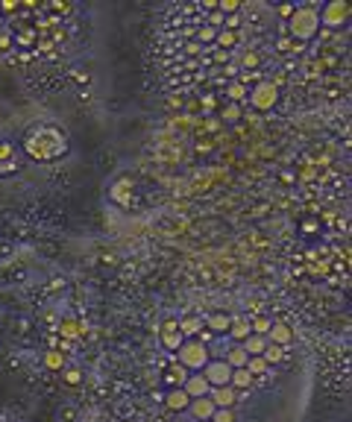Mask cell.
Returning <instances> with one entry per match:
<instances>
[{"label":"cell","mask_w":352,"mask_h":422,"mask_svg":"<svg viewBox=\"0 0 352 422\" xmlns=\"http://www.w3.org/2000/svg\"><path fill=\"white\" fill-rule=\"evenodd\" d=\"M279 100V88L273 85L270 80H261L258 85H253V91H249V103L256 106L258 112H270L273 106Z\"/></svg>","instance_id":"obj_4"},{"label":"cell","mask_w":352,"mask_h":422,"mask_svg":"<svg viewBox=\"0 0 352 422\" xmlns=\"http://www.w3.org/2000/svg\"><path fill=\"white\" fill-rule=\"evenodd\" d=\"M288 35H291V41H299V44H305V41H311L317 35V30H320V6H314V3H308V6H296L293 9V15L288 18Z\"/></svg>","instance_id":"obj_2"},{"label":"cell","mask_w":352,"mask_h":422,"mask_svg":"<svg viewBox=\"0 0 352 422\" xmlns=\"http://www.w3.org/2000/svg\"><path fill=\"white\" fill-rule=\"evenodd\" d=\"M199 106H203L206 112H214V109H217V97H214V94H203V97H199Z\"/></svg>","instance_id":"obj_33"},{"label":"cell","mask_w":352,"mask_h":422,"mask_svg":"<svg viewBox=\"0 0 352 422\" xmlns=\"http://www.w3.org/2000/svg\"><path fill=\"white\" fill-rule=\"evenodd\" d=\"M223 361L229 363V370H244V366H246V361H249V355L244 352V346H241V343H235L232 349H226Z\"/></svg>","instance_id":"obj_14"},{"label":"cell","mask_w":352,"mask_h":422,"mask_svg":"<svg viewBox=\"0 0 352 422\" xmlns=\"http://www.w3.org/2000/svg\"><path fill=\"white\" fill-rule=\"evenodd\" d=\"M241 346H244V352L249 355V358H258V355L264 352V346H267V337H261V334H249Z\"/></svg>","instance_id":"obj_18"},{"label":"cell","mask_w":352,"mask_h":422,"mask_svg":"<svg viewBox=\"0 0 352 422\" xmlns=\"http://www.w3.org/2000/svg\"><path fill=\"white\" fill-rule=\"evenodd\" d=\"M258 65H261L258 53H246V56H244V70H246V68H249V70H256Z\"/></svg>","instance_id":"obj_36"},{"label":"cell","mask_w":352,"mask_h":422,"mask_svg":"<svg viewBox=\"0 0 352 422\" xmlns=\"http://www.w3.org/2000/svg\"><path fill=\"white\" fill-rule=\"evenodd\" d=\"M44 366H47V370H53V373H59V370L65 366V355H62V352H56V349L44 352Z\"/></svg>","instance_id":"obj_24"},{"label":"cell","mask_w":352,"mask_h":422,"mask_svg":"<svg viewBox=\"0 0 352 422\" xmlns=\"http://www.w3.org/2000/svg\"><path fill=\"white\" fill-rule=\"evenodd\" d=\"M18 9H21L18 0H3V3H0V12H3V15H15Z\"/></svg>","instance_id":"obj_35"},{"label":"cell","mask_w":352,"mask_h":422,"mask_svg":"<svg viewBox=\"0 0 352 422\" xmlns=\"http://www.w3.org/2000/svg\"><path fill=\"white\" fill-rule=\"evenodd\" d=\"M59 334H62L65 340H73V337L82 334V326L77 323V320H62V323H59Z\"/></svg>","instance_id":"obj_22"},{"label":"cell","mask_w":352,"mask_h":422,"mask_svg":"<svg viewBox=\"0 0 352 422\" xmlns=\"http://www.w3.org/2000/svg\"><path fill=\"white\" fill-rule=\"evenodd\" d=\"M209 399H211L214 408H232L235 402H238V393H235L232 387H211Z\"/></svg>","instance_id":"obj_10"},{"label":"cell","mask_w":352,"mask_h":422,"mask_svg":"<svg viewBox=\"0 0 352 422\" xmlns=\"http://www.w3.org/2000/svg\"><path fill=\"white\" fill-rule=\"evenodd\" d=\"M229 326H232V316L229 314H211L203 320V328H209L211 334H226Z\"/></svg>","instance_id":"obj_13"},{"label":"cell","mask_w":352,"mask_h":422,"mask_svg":"<svg viewBox=\"0 0 352 422\" xmlns=\"http://www.w3.org/2000/svg\"><path fill=\"white\" fill-rule=\"evenodd\" d=\"M293 9H296L293 3H282V6H279V9H276V12H279V15H282V18H285V21H288V18H291V15H293Z\"/></svg>","instance_id":"obj_37"},{"label":"cell","mask_w":352,"mask_h":422,"mask_svg":"<svg viewBox=\"0 0 352 422\" xmlns=\"http://www.w3.org/2000/svg\"><path fill=\"white\" fill-rule=\"evenodd\" d=\"M346 18H349V6L343 0H332L320 6V27H340Z\"/></svg>","instance_id":"obj_6"},{"label":"cell","mask_w":352,"mask_h":422,"mask_svg":"<svg viewBox=\"0 0 352 422\" xmlns=\"http://www.w3.org/2000/svg\"><path fill=\"white\" fill-rule=\"evenodd\" d=\"M293 340V331L288 326H282V323H276V326H270L267 331V343H273V346H288Z\"/></svg>","instance_id":"obj_15"},{"label":"cell","mask_w":352,"mask_h":422,"mask_svg":"<svg viewBox=\"0 0 352 422\" xmlns=\"http://www.w3.org/2000/svg\"><path fill=\"white\" fill-rule=\"evenodd\" d=\"M217 12H220L223 18L238 15V12H241V3H238V0H220V3H217Z\"/></svg>","instance_id":"obj_29"},{"label":"cell","mask_w":352,"mask_h":422,"mask_svg":"<svg viewBox=\"0 0 352 422\" xmlns=\"http://www.w3.org/2000/svg\"><path fill=\"white\" fill-rule=\"evenodd\" d=\"M159 337H162V346L164 349L176 352L182 343H185V337H182V331H179V323L176 320H167L162 328H159Z\"/></svg>","instance_id":"obj_8"},{"label":"cell","mask_w":352,"mask_h":422,"mask_svg":"<svg viewBox=\"0 0 352 422\" xmlns=\"http://www.w3.org/2000/svg\"><path fill=\"white\" fill-rule=\"evenodd\" d=\"M238 41H241V35L235 33V30H217V38H214V44L226 47V50H229V47H235Z\"/></svg>","instance_id":"obj_23"},{"label":"cell","mask_w":352,"mask_h":422,"mask_svg":"<svg viewBox=\"0 0 352 422\" xmlns=\"http://www.w3.org/2000/svg\"><path fill=\"white\" fill-rule=\"evenodd\" d=\"M209 422H235L232 408H217L214 413H211V419H209Z\"/></svg>","instance_id":"obj_31"},{"label":"cell","mask_w":352,"mask_h":422,"mask_svg":"<svg viewBox=\"0 0 352 422\" xmlns=\"http://www.w3.org/2000/svg\"><path fill=\"white\" fill-rule=\"evenodd\" d=\"M12 44H15L12 41V30H0V53H6Z\"/></svg>","instance_id":"obj_34"},{"label":"cell","mask_w":352,"mask_h":422,"mask_svg":"<svg viewBox=\"0 0 352 422\" xmlns=\"http://www.w3.org/2000/svg\"><path fill=\"white\" fill-rule=\"evenodd\" d=\"M182 390L188 393V399H203V396H209V381H206V375L203 373H194V375H188L185 378V384H182Z\"/></svg>","instance_id":"obj_9"},{"label":"cell","mask_w":352,"mask_h":422,"mask_svg":"<svg viewBox=\"0 0 352 422\" xmlns=\"http://www.w3.org/2000/svg\"><path fill=\"white\" fill-rule=\"evenodd\" d=\"M246 85L244 82H232V85H229V88H226V97H229V103H241V100H244L246 97Z\"/></svg>","instance_id":"obj_27"},{"label":"cell","mask_w":352,"mask_h":422,"mask_svg":"<svg viewBox=\"0 0 352 422\" xmlns=\"http://www.w3.org/2000/svg\"><path fill=\"white\" fill-rule=\"evenodd\" d=\"M47 9H50V12H70V6H68V3H59V0H53Z\"/></svg>","instance_id":"obj_38"},{"label":"cell","mask_w":352,"mask_h":422,"mask_svg":"<svg viewBox=\"0 0 352 422\" xmlns=\"http://www.w3.org/2000/svg\"><path fill=\"white\" fill-rule=\"evenodd\" d=\"M214 38H217V30L214 27H209V23H203L197 30V44L203 47V44H214Z\"/></svg>","instance_id":"obj_26"},{"label":"cell","mask_w":352,"mask_h":422,"mask_svg":"<svg viewBox=\"0 0 352 422\" xmlns=\"http://www.w3.org/2000/svg\"><path fill=\"white\" fill-rule=\"evenodd\" d=\"M188 410L194 413V419H197V422H209V419H211V413H214L217 408L211 405V399H209V396H203V399H191Z\"/></svg>","instance_id":"obj_11"},{"label":"cell","mask_w":352,"mask_h":422,"mask_svg":"<svg viewBox=\"0 0 352 422\" xmlns=\"http://www.w3.org/2000/svg\"><path fill=\"white\" fill-rule=\"evenodd\" d=\"M244 117V109H241V103H226L220 109V120L223 123H238Z\"/></svg>","instance_id":"obj_20"},{"label":"cell","mask_w":352,"mask_h":422,"mask_svg":"<svg viewBox=\"0 0 352 422\" xmlns=\"http://www.w3.org/2000/svg\"><path fill=\"white\" fill-rule=\"evenodd\" d=\"M188 370L185 366H179V363H173V366H170V370H167V373H164V384L167 387H182L185 384V378H188Z\"/></svg>","instance_id":"obj_17"},{"label":"cell","mask_w":352,"mask_h":422,"mask_svg":"<svg viewBox=\"0 0 352 422\" xmlns=\"http://www.w3.org/2000/svg\"><path fill=\"white\" fill-rule=\"evenodd\" d=\"M62 378H65V384H70V387L82 384V373H80V370H65V373H62Z\"/></svg>","instance_id":"obj_32"},{"label":"cell","mask_w":352,"mask_h":422,"mask_svg":"<svg viewBox=\"0 0 352 422\" xmlns=\"http://www.w3.org/2000/svg\"><path fill=\"white\" fill-rule=\"evenodd\" d=\"M21 170V152L12 141H0V176H12Z\"/></svg>","instance_id":"obj_7"},{"label":"cell","mask_w":352,"mask_h":422,"mask_svg":"<svg viewBox=\"0 0 352 422\" xmlns=\"http://www.w3.org/2000/svg\"><path fill=\"white\" fill-rule=\"evenodd\" d=\"M185 53H191V56H197V53H203V47H199L197 41H191V44H185Z\"/></svg>","instance_id":"obj_40"},{"label":"cell","mask_w":352,"mask_h":422,"mask_svg":"<svg viewBox=\"0 0 352 422\" xmlns=\"http://www.w3.org/2000/svg\"><path fill=\"white\" fill-rule=\"evenodd\" d=\"M21 147L33 162H56L62 155H68V150H70L68 135L59 126H50V123H35L23 135Z\"/></svg>","instance_id":"obj_1"},{"label":"cell","mask_w":352,"mask_h":422,"mask_svg":"<svg viewBox=\"0 0 352 422\" xmlns=\"http://www.w3.org/2000/svg\"><path fill=\"white\" fill-rule=\"evenodd\" d=\"M253 384V375L246 373V370H232V378H229V387H232L235 393L238 390H246V387Z\"/></svg>","instance_id":"obj_21"},{"label":"cell","mask_w":352,"mask_h":422,"mask_svg":"<svg viewBox=\"0 0 352 422\" xmlns=\"http://www.w3.org/2000/svg\"><path fill=\"white\" fill-rule=\"evenodd\" d=\"M282 355H285V352H282V346H273V343H267V346H264V352H261V358H264L267 363L282 361Z\"/></svg>","instance_id":"obj_30"},{"label":"cell","mask_w":352,"mask_h":422,"mask_svg":"<svg viewBox=\"0 0 352 422\" xmlns=\"http://www.w3.org/2000/svg\"><path fill=\"white\" fill-rule=\"evenodd\" d=\"M199 373L206 375V381L209 387H229V378H232V370H229V363L217 358V361H209Z\"/></svg>","instance_id":"obj_5"},{"label":"cell","mask_w":352,"mask_h":422,"mask_svg":"<svg viewBox=\"0 0 352 422\" xmlns=\"http://www.w3.org/2000/svg\"><path fill=\"white\" fill-rule=\"evenodd\" d=\"M270 326H273V323H270L267 316H258V320H253V323H249V331H253V334H261V337H267Z\"/></svg>","instance_id":"obj_28"},{"label":"cell","mask_w":352,"mask_h":422,"mask_svg":"<svg viewBox=\"0 0 352 422\" xmlns=\"http://www.w3.org/2000/svg\"><path fill=\"white\" fill-rule=\"evenodd\" d=\"M317 229H320V223H317V220H305V223H303V232H305V234L317 232Z\"/></svg>","instance_id":"obj_39"},{"label":"cell","mask_w":352,"mask_h":422,"mask_svg":"<svg viewBox=\"0 0 352 422\" xmlns=\"http://www.w3.org/2000/svg\"><path fill=\"white\" fill-rule=\"evenodd\" d=\"M246 373L253 375V378H256V375H264L270 370V363L264 361V358H261V355H258V358H249V361H246V366H244Z\"/></svg>","instance_id":"obj_25"},{"label":"cell","mask_w":352,"mask_h":422,"mask_svg":"<svg viewBox=\"0 0 352 422\" xmlns=\"http://www.w3.org/2000/svg\"><path fill=\"white\" fill-rule=\"evenodd\" d=\"M164 405L179 413V410H188L191 399H188V393L182 390V387H170V390H167V396H164Z\"/></svg>","instance_id":"obj_12"},{"label":"cell","mask_w":352,"mask_h":422,"mask_svg":"<svg viewBox=\"0 0 352 422\" xmlns=\"http://www.w3.org/2000/svg\"><path fill=\"white\" fill-rule=\"evenodd\" d=\"M176 358H179V366H185L188 373H199V370L211 361V352H209L206 343H199V340L194 337V340H185V343L176 349Z\"/></svg>","instance_id":"obj_3"},{"label":"cell","mask_w":352,"mask_h":422,"mask_svg":"<svg viewBox=\"0 0 352 422\" xmlns=\"http://www.w3.org/2000/svg\"><path fill=\"white\" fill-rule=\"evenodd\" d=\"M226 334H229L235 343H244L253 331H249V323H246V320H232V326H229V331H226Z\"/></svg>","instance_id":"obj_19"},{"label":"cell","mask_w":352,"mask_h":422,"mask_svg":"<svg viewBox=\"0 0 352 422\" xmlns=\"http://www.w3.org/2000/svg\"><path fill=\"white\" fill-rule=\"evenodd\" d=\"M176 323H179L182 337H188V340L199 337V331H203V320H199V316H185V320H176Z\"/></svg>","instance_id":"obj_16"}]
</instances>
